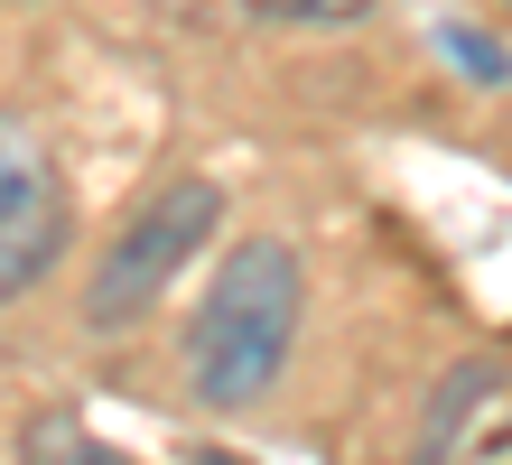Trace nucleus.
<instances>
[{
    "instance_id": "obj_1",
    "label": "nucleus",
    "mask_w": 512,
    "mask_h": 465,
    "mask_svg": "<svg viewBox=\"0 0 512 465\" xmlns=\"http://www.w3.org/2000/svg\"><path fill=\"white\" fill-rule=\"evenodd\" d=\"M298 307H308V279H298V252L280 233H252L215 261L187 326V391L205 410H252L270 400V382L298 354Z\"/></svg>"
},
{
    "instance_id": "obj_2",
    "label": "nucleus",
    "mask_w": 512,
    "mask_h": 465,
    "mask_svg": "<svg viewBox=\"0 0 512 465\" xmlns=\"http://www.w3.org/2000/svg\"><path fill=\"white\" fill-rule=\"evenodd\" d=\"M215 224H224V177H168L159 196L112 233V252L94 261V279H84V326L94 335L140 326L149 307L168 298V279L215 242Z\"/></svg>"
},
{
    "instance_id": "obj_3",
    "label": "nucleus",
    "mask_w": 512,
    "mask_h": 465,
    "mask_svg": "<svg viewBox=\"0 0 512 465\" xmlns=\"http://www.w3.org/2000/svg\"><path fill=\"white\" fill-rule=\"evenodd\" d=\"M512 456V354H466L419 400V465H494Z\"/></svg>"
},
{
    "instance_id": "obj_4",
    "label": "nucleus",
    "mask_w": 512,
    "mask_h": 465,
    "mask_svg": "<svg viewBox=\"0 0 512 465\" xmlns=\"http://www.w3.org/2000/svg\"><path fill=\"white\" fill-rule=\"evenodd\" d=\"M56 252H66V186H38V196L0 205V307L38 289Z\"/></svg>"
},
{
    "instance_id": "obj_5",
    "label": "nucleus",
    "mask_w": 512,
    "mask_h": 465,
    "mask_svg": "<svg viewBox=\"0 0 512 465\" xmlns=\"http://www.w3.org/2000/svg\"><path fill=\"white\" fill-rule=\"evenodd\" d=\"M19 465H122V456H112L75 410H38L19 428Z\"/></svg>"
},
{
    "instance_id": "obj_6",
    "label": "nucleus",
    "mask_w": 512,
    "mask_h": 465,
    "mask_svg": "<svg viewBox=\"0 0 512 465\" xmlns=\"http://www.w3.org/2000/svg\"><path fill=\"white\" fill-rule=\"evenodd\" d=\"M38 186H66V177H56V159L38 149V131H28V121H10V112H0V205L38 196Z\"/></svg>"
},
{
    "instance_id": "obj_7",
    "label": "nucleus",
    "mask_w": 512,
    "mask_h": 465,
    "mask_svg": "<svg viewBox=\"0 0 512 465\" xmlns=\"http://www.w3.org/2000/svg\"><path fill=\"white\" fill-rule=\"evenodd\" d=\"M243 10L270 28H354V19H373V0H243Z\"/></svg>"
},
{
    "instance_id": "obj_8",
    "label": "nucleus",
    "mask_w": 512,
    "mask_h": 465,
    "mask_svg": "<svg viewBox=\"0 0 512 465\" xmlns=\"http://www.w3.org/2000/svg\"><path fill=\"white\" fill-rule=\"evenodd\" d=\"M447 47H457V66H466V75H485V84H503V75H512V56H503V47H475L466 28H447Z\"/></svg>"
}]
</instances>
